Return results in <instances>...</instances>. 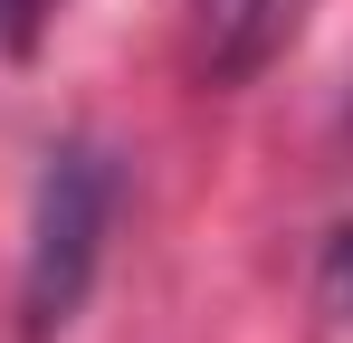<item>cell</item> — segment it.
<instances>
[{
	"label": "cell",
	"instance_id": "1",
	"mask_svg": "<svg viewBox=\"0 0 353 343\" xmlns=\"http://www.w3.org/2000/svg\"><path fill=\"white\" fill-rule=\"evenodd\" d=\"M115 191L124 172L96 134H67L39 163V191H29V238H19V334L58 343L77 324V305L96 295V267H105V229H115Z\"/></svg>",
	"mask_w": 353,
	"mask_h": 343
},
{
	"label": "cell",
	"instance_id": "2",
	"mask_svg": "<svg viewBox=\"0 0 353 343\" xmlns=\"http://www.w3.org/2000/svg\"><path fill=\"white\" fill-rule=\"evenodd\" d=\"M201 10V29H210V57L220 67H248L258 39H268V19H277V0H191Z\"/></svg>",
	"mask_w": 353,
	"mask_h": 343
},
{
	"label": "cell",
	"instance_id": "3",
	"mask_svg": "<svg viewBox=\"0 0 353 343\" xmlns=\"http://www.w3.org/2000/svg\"><path fill=\"white\" fill-rule=\"evenodd\" d=\"M58 19H67V0H0V57H39Z\"/></svg>",
	"mask_w": 353,
	"mask_h": 343
}]
</instances>
